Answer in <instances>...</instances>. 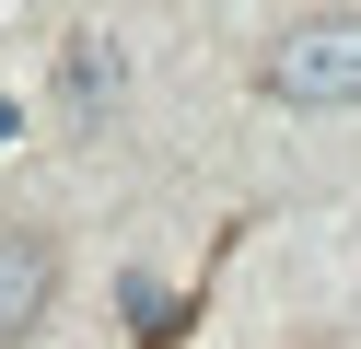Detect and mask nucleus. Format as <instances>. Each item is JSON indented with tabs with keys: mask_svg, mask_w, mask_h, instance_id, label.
Returning a JSON list of instances; mask_svg holds the SVG:
<instances>
[{
	"mask_svg": "<svg viewBox=\"0 0 361 349\" xmlns=\"http://www.w3.org/2000/svg\"><path fill=\"white\" fill-rule=\"evenodd\" d=\"M257 93L268 105H361V12H326V23H291V35H268L257 59Z\"/></svg>",
	"mask_w": 361,
	"mask_h": 349,
	"instance_id": "f257e3e1",
	"label": "nucleus"
},
{
	"mask_svg": "<svg viewBox=\"0 0 361 349\" xmlns=\"http://www.w3.org/2000/svg\"><path fill=\"white\" fill-rule=\"evenodd\" d=\"M59 314V233L47 221H0V349H24Z\"/></svg>",
	"mask_w": 361,
	"mask_h": 349,
	"instance_id": "f03ea898",
	"label": "nucleus"
},
{
	"mask_svg": "<svg viewBox=\"0 0 361 349\" xmlns=\"http://www.w3.org/2000/svg\"><path fill=\"white\" fill-rule=\"evenodd\" d=\"M59 105H71L82 128L117 105V47H105V35H71V59H59Z\"/></svg>",
	"mask_w": 361,
	"mask_h": 349,
	"instance_id": "7ed1b4c3",
	"label": "nucleus"
},
{
	"mask_svg": "<svg viewBox=\"0 0 361 349\" xmlns=\"http://www.w3.org/2000/svg\"><path fill=\"white\" fill-rule=\"evenodd\" d=\"M0 140H12V105H0Z\"/></svg>",
	"mask_w": 361,
	"mask_h": 349,
	"instance_id": "20e7f679",
	"label": "nucleus"
}]
</instances>
